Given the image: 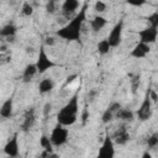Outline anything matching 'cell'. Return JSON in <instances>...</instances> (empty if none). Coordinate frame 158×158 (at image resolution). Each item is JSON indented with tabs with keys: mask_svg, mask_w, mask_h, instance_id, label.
<instances>
[{
	"mask_svg": "<svg viewBox=\"0 0 158 158\" xmlns=\"http://www.w3.org/2000/svg\"><path fill=\"white\" fill-rule=\"evenodd\" d=\"M49 137H51V141H52L54 147H62V146H64L68 142L69 130L65 128V126H63L60 123H57L53 127Z\"/></svg>",
	"mask_w": 158,
	"mask_h": 158,
	"instance_id": "3",
	"label": "cell"
},
{
	"mask_svg": "<svg viewBox=\"0 0 158 158\" xmlns=\"http://www.w3.org/2000/svg\"><path fill=\"white\" fill-rule=\"evenodd\" d=\"M0 115L2 118H10L12 115V98L5 100L0 109Z\"/></svg>",
	"mask_w": 158,
	"mask_h": 158,
	"instance_id": "18",
	"label": "cell"
},
{
	"mask_svg": "<svg viewBox=\"0 0 158 158\" xmlns=\"http://www.w3.org/2000/svg\"><path fill=\"white\" fill-rule=\"evenodd\" d=\"M51 107H52V105H51L49 102H47V104L44 105V115H47L48 111H51Z\"/></svg>",
	"mask_w": 158,
	"mask_h": 158,
	"instance_id": "35",
	"label": "cell"
},
{
	"mask_svg": "<svg viewBox=\"0 0 158 158\" xmlns=\"http://www.w3.org/2000/svg\"><path fill=\"white\" fill-rule=\"evenodd\" d=\"M114 118H115V112H114L110 107H107V109L104 111L102 116H101V121H102L104 123H109V122L112 121Z\"/></svg>",
	"mask_w": 158,
	"mask_h": 158,
	"instance_id": "23",
	"label": "cell"
},
{
	"mask_svg": "<svg viewBox=\"0 0 158 158\" xmlns=\"http://www.w3.org/2000/svg\"><path fill=\"white\" fill-rule=\"evenodd\" d=\"M147 20H148V22H149V25H151L152 27L158 28V10L154 11L152 15H149V16L147 17Z\"/></svg>",
	"mask_w": 158,
	"mask_h": 158,
	"instance_id": "26",
	"label": "cell"
},
{
	"mask_svg": "<svg viewBox=\"0 0 158 158\" xmlns=\"http://www.w3.org/2000/svg\"><path fill=\"white\" fill-rule=\"evenodd\" d=\"M147 147L149 149H154L156 147H158V132L152 133L148 138H147Z\"/></svg>",
	"mask_w": 158,
	"mask_h": 158,
	"instance_id": "22",
	"label": "cell"
},
{
	"mask_svg": "<svg viewBox=\"0 0 158 158\" xmlns=\"http://www.w3.org/2000/svg\"><path fill=\"white\" fill-rule=\"evenodd\" d=\"M96 95H98V91H96V90H91V91H89V94H88V96L90 98V101H93Z\"/></svg>",
	"mask_w": 158,
	"mask_h": 158,
	"instance_id": "31",
	"label": "cell"
},
{
	"mask_svg": "<svg viewBox=\"0 0 158 158\" xmlns=\"http://www.w3.org/2000/svg\"><path fill=\"white\" fill-rule=\"evenodd\" d=\"M19 133H14V136L7 141V143L4 146V152L9 157H19Z\"/></svg>",
	"mask_w": 158,
	"mask_h": 158,
	"instance_id": "10",
	"label": "cell"
},
{
	"mask_svg": "<svg viewBox=\"0 0 158 158\" xmlns=\"http://www.w3.org/2000/svg\"><path fill=\"white\" fill-rule=\"evenodd\" d=\"M86 10H88V4H84L83 7L80 9V11L65 26H63L56 31V35L65 41H69V42L70 41L80 42L81 27L85 21V17H86Z\"/></svg>",
	"mask_w": 158,
	"mask_h": 158,
	"instance_id": "1",
	"label": "cell"
},
{
	"mask_svg": "<svg viewBox=\"0 0 158 158\" xmlns=\"http://www.w3.org/2000/svg\"><path fill=\"white\" fill-rule=\"evenodd\" d=\"M106 7H107L106 4H105L104 1H101V0H96L95 4H94V10H95L96 12H99V14L106 11Z\"/></svg>",
	"mask_w": 158,
	"mask_h": 158,
	"instance_id": "27",
	"label": "cell"
},
{
	"mask_svg": "<svg viewBox=\"0 0 158 158\" xmlns=\"http://www.w3.org/2000/svg\"><path fill=\"white\" fill-rule=\"evenodd\" d=\"M149 51H151V48H149V44L148 43H143V42H139V43H137L135 47H133V49L131 51V53H130V56L131 57H133V58H144L148 53H149Z\"/></svg>",
	"mask_w": 158,
	"mask_h": 158,
	"instance_id": "12",
	"label": "cell"
},
{
	"mask_svg": "<svg viewBox=\"0 0 158 158\" xmlns=\"http://www.w3.org/2000/svg\"><path fill=\"white\" fill-rule=\"evenodd\" d=\"M56 10H57V0H47L46 11L48 14H54Z\"/></svg>",
	"mask_w": 158,
	"mask_h": 158,
	"instance_id": "25",
	"label": "cell"
},
{
	"mask_svg": "<svg viewBox=\"0 0 158 158\" xmlns=\"http://www.w3.org/2000/svg\"><path fill=\"white\" fill-rule=\"evenodd\" d=\"M126 2H127L128 5H131V6H137V7H139V6H143V5L147 2V0H126Z\"/></svg>",
	"mask_w": 158,
	"mask_h": 158,
	"instance_id": "29",
	"label": "cell"
},
{
	"mask_svg": "<svg viewBox=\"0 0 158 158\" xmlns=\"http://www.w3.org/2000/svg\"><path fill=\"white\" fill-rule=\"evenodd\" d=\"M152 99H151V89L147 90L144 99L141 104V106L138 107V110L136 111V115L138 117L139 121H148L152 117Z\"/></svg>",
	"mask_w": 158,
	"mask_h": 158,
	"instance_id": "4",
	"label": "cell"
},
{
	"mask_svg": "<svg viewBox=\"0 0 158 158\" xmlns=\"http://www.w3.org/2000/svg\"><path fill=\"white\" fill-rule=\"evenodd\" d=\"M36 65H37V70H38L40 74H43V73L47 72L48 69L57 67V63H54V62H53L52 59H49V57L47 56L43 44L40 46V51H38V57H37Z\"/></svg>",
	"mask_w": 158,
	"mask_h": 158,
	"instance_id": "5",
	"label": "cell"
},
{
	"mask_svg": "<svg viewBox=\"0 0 158 158\" xmlns=\"http://www.w3.org/2000/svg\"><path fill=\"white\" fill-rule=\"evenodd\" d=\"M21 14L23 16H31L33 14V6L30 4V2H23L22 7H21Z\"/></svg>",
	"mask_w": 158,
	"mask_h": 158,
	"instance_id": "24",
	"label": "cell"
},
{
	"mask_svg": "<svg viewBox=\"0 0 158 158\" xmlns=\"http://www.w3.org/2000/svg\"><path fill=\"white\" fill-rule=\"evenodd\" d=\"M40 146L43 148V149H46V151H48V152H53V143H52V141H51V137H48L47 135H42L41 136V138H40Z\"/></svg>",
	"mask_w": 158,
	"mask_h": 158,
	"instance_id": "20",
	"label": "cell"
},
{
	"mask_svg": "<svg viewBox=\"0 0 158 158\" xmlns=\"http://www.w3.org/2000/svg\"><path fill=\"white\" fill-rule=\"evenodd\" d=\"M157 36H158V28L156 27H146L141 31H138V37H139V42H143V43H154L156 40H157Z\"/></svg>",
	"mask_w": 158,
	"mask_h": 158,
	"instance_id": "9",
	"label": "cell"
},
{
	"mask_svg": "<svg viewBox=\"0 0 158 158\" xmlns=\"http://www.w3.org/2000/svg\"><path fill=\"white\" fill-rule=\"evenodd\" d=\"M142 157H143V158H151V154H149L148 152H144V153L142 154Z\"/></svg>",
	"mask_w": 158,
	"mask_h": 158,
	"instance_id": "36",
	"label": "cell"
},
{
	"mask_svg": "<svg viewBox=\"0 0 158 158\" xmlns=\"http://www.w3.org/2000/svg\"><path fill=\"white\" fill-rule=\"evenodd\" d=\"M107 23V20L102 16H96L90 21V27L94 32H99L101 28H104Z\"/></svg>",
	"mask_w": 158,
	"mask_h": 158,
	"instance_id": "19",
	"label": "cell"
},
{
	"mask_svg": "<svg viewBox=\"0 0 158 158\" xmlns=\"http://www.w3.org/2000/svg\"><path fill=\"white\" fill-rule=\"evenodd\" d=\"M151 99H152V101H157L158 100V96H157V94L151 89Z\"/></svg>",
	"mask_w": 158,
	"mask_h": 158,
	"instance_id": "34",
	"label": "cell"
},
{
	"mask_svg": "<svg viewBox=\"0 0 158 158\" xmlns=\"http://www.w3.org/2000/svg\"><path fill=\"white\" fill-rule=\"evenodd\" d=\"M122 28H123V20H120L110 31L107 40L112 48H116L120 46L121 40H122Z\"/></svg>",
	"mask_w": 158,
	"mask_h": 158,
	"instance_id": "6",
	"label": "cell"
},
{
	"mask_svg": "<svg viewBox=\"0 0 158 158\" xmlns=\"http://www.w3.org/2000/svg\"><path fill=\"white\" fill-rule=\"evenodd\" d=\"M75 78H77V75H75V74H74V75H70V77H68V78H67V81H65V85L70 84V83H72V81H73Z\"/></svg>",
	"mask_w": 158,
	"mask_h": 158,
	"instance_id": "33",
	"label": "cell"
},
{
	"mask_svg": "<svg viewBox=\"0 0 158 158\" xmlns=\"http://www.w3.org/2000/svg\"><path fill=\"white\" fill-rule=\"evenodd\" d=\"M46 44L53 46V44H54V40H53L52 37H47V38H46Z\"/></svg>",
	"mask_w": 158,
	"mask_h": 158,
	"instance_id": "32",
	"label": "cell"
},
{
	"mask_svg": "<svg viewBox=\"0 0 158 158\" xmlns=\"http://www.w3.org/2000/svg\"><path fill=\"white\" fill-rule=\"evenodd\" d=\"M78 96L79 94L75 93L69 101L58 111L57 114V121L58 123L63 126H72L78 120V111H79V104H78Z\"/></svg>",
	"mask_w": 158,
	"mask_h": 158,
	"instance_id": "2",
	"label": "cell"
},
{
	"mask_svg": "<svg viewBox=\"0 0 158 158\" xmlns=\"http://www.w3.org/2000/svg\"><path fill=\"white\" fill-rule=\"evenodd\" d=\"M138 85H139V74L138 75H136L133 79H132V85H131V91H132V94H136V90L138 89Z\"/></svg>",
	"mask_w": 158,
	"mask_h": 158,
	"instance_id": "28",
	"label": "cell"
},
{
	"mask_svg": "<svg viewBox=\"0 0 158 158\" xmlns=\"http://www.w3.org/2000/svg\"><path fill=\"white\" fill-rule=\"evenodd\" d=\"M115 156V148H114V139L111 136L106 135L104 138V142L99 149V157L100 158H112Z\"/></svg>",
	"mask_w": 158,
	"mask_h": 158,
	"instance_id": "7",
	"label": "cell"
},
{
	"mask_svg": "<svg viewBox=\"0 0 158 158\" xmlns=\"http://www.w3.org/2000/svg\"><path fill=\"white\" fill-rule=\"evenodd\" d=\"M130 141V133L127 132V128L125 125H122L118 130L115 131L114 133V142L118 146H125Z\"/></svg>",
	"mask_w": 158,
	"mask_h": 158,
	"instance_id": "11",
	"label": "cell"
},
{
	"mask_svg": "<svg viewBox=\"0 0 158 158\" xmlns=\"http://www.w3.org/2000/svg\"><path fill=\"white\" fill-rule=\"evenodd\" d=\"M88 118H89V111H88L86 109H84V111H83V114H81V123L85 125L86 121H88Z\"/></svg>",
	"mask_w": 158,
	"mask_h": 158,
	"instance_id": "30",
	"label": "cell"
},
{
	"mask_svg": "<svg viewBox=\"0 0 158 158\" xmlns=\"http://www.w3.org/2000/svg\"><path fill=\"white\" fill-rule=\"evenodd\" d=\"M37 73H38V70H37L36 63H30V64H27V65L25 67V69H23V73H22V81H23V83H30Z\"/></svg>",
	"mask_w": 158,
	"mask_h": 158,
	"instance_id": "14",
	"label": "cell"
},
{
	"mask_svg": "<svg viewBox=\"0 0 158 158\" xmlns=\"http://www.w3.org/2000/svg\"><path fill=\"white\" fill-rule=\"evenodd\" d=\"M96 48H98V52H99V54H101V56H105V54H107V53H109L110 48H112V47L110 46V43H109V40L106 38V40H101L100 42H98V46H96Z\"/></svg>",
	"mask_w": 158,
	"mask_h": 158,
	"instance_id": "21",
	"label": "cell"
},
{
	"mask_svg": "<svg viewBox=\"0 0 158 158\" xmlns=\"http://www.w3.org/2000/svg\"><path fill=\"white\" fill-rule=\"evenodd\" d=\"M79 7V0H64L62 4V14L69 19L70 15L75 12V10Z\"/></svg>",
	"mask_w": 158,
	"mask_h": 158,
	"instance_id": "13",
	"label": "cell"
},
{
	"mask_svg": "<svg viewBox=\"0 0 158 158\" xmlns=\"http://www.w3.org/2000/svg\"><path fill=\"white\" fill-rule=\"evenodd\" d=\"M36 123V110L35 107H30L25 111V115H23V120L21 122V131L22 132H28Z\"/></svg>",
	"mask_w": 158,
	"mask_h": 158,
	"instance_id": "8",
	"label": "cell"
},
{
	"mask_svg": "<svg viewBox=\"0 0 158 158\" xmlns=\"http://www.w3.org/2000/svg\"><path fill=\"white\" fill-rule=\"evenodd\" d=\"M16 32H17V27H16L12 22L6 23V25L1 28V31H0L1 36H2V37L9 38V41H14V37H15Z\"/></svg>",
	"mask_w": 158,
	"mask_h": 158,
	"instance_id": "15",
	"label": "cell"
},
{
	"mask_svg": "<svg viewBox=\"0 0 158 158\" xmlns=\"http://www.w3.org/2000/svg\"><path fill=\"white\" fill-rule=\"evenodd\" d=\"M115 118L121 120V121H128V122H131V121H133L135 115H133V111H131L130 109H122L121 107L118 111H116Z\"/></svg>",
	"mask_w": 158,
	"mask_h": 158,
	"instance_id": "17",
	"label": "cell"
},
{
	"mask_svg": "<svg viewBox=\"0 0 158 158\" xmlns=\"http://www.w3.org/2000/svg\"><path fill=\"white\" fill-rule=\"evenodd\" d=\"M54 88V81L51 78H43L38 84V91L40 94H47L52 91Z\"/></svg>",
	"mask_w": 158,
	"mask_h": 158,
	"instance_id": "16",
	"label": "cell"
}]
</instances>
